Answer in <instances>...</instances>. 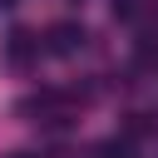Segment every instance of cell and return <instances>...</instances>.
<instances>
[{"mask_svg": "<svg viewBox=\"0 0 158 158\" xmlns=\"http://www.w3.org/2000/svg\"><path fill=\"white\" fill-rule=\"evenodd\" d=\"M0 5H5V0H0Z\"/></svg>", "mask_w": 158, "mask_h": 158, "instance_id": "obj_1", "label": "cell"}]
</instances>
